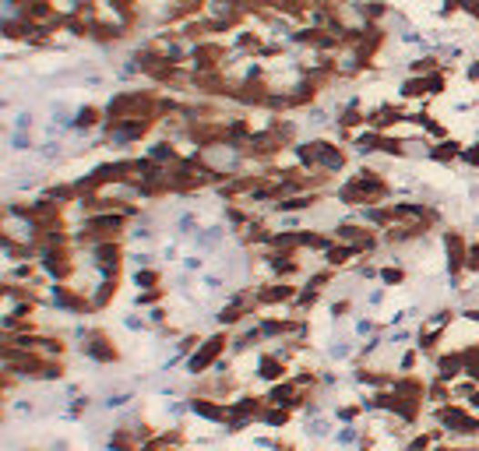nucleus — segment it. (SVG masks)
<instances>
[{"instance_id": "f257e3e1", "label": "nucleus", "mask_w": 479, "mask_h": 451, "mask_svg": "<svg viewBox=\"0 0 479 451\" xmlns=\"http://www.w3.org/2000/svg\"><path fill=\"white\" fill-rule=\"evenodd\" d=\"M81 353L92 360V364H99V367H109V364H120V345L113 343V335H109L107 328H88V332H81Z\"/></svg>"}]
</instances>
